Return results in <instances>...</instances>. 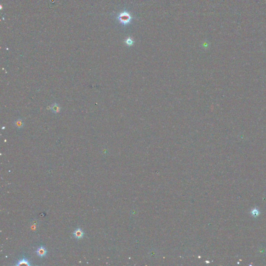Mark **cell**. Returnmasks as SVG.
Listing matches in <instances>:
<instances>
[{"label": "cell", "mask_w": 266, "mask_h": 266, "mask_svg": "<svg viewBox=\"0 0 266 266\" xmlns=\"http://www.w3.org/2000/svg\"><path fill=\"white\" fill-rule=\"evenodd\" d=\"M16 125L18 126V127H21L23 126V122L21 120H18L15 123Z\"/></svg>", "instance_id": "obj_6"}, {"label": "cell", "mask_w": 266, "mask_h": 266, "mask_svg": "<svg viewBox=\"0 0 266 266\" xmlns=\"http://www.w3.org/2000/svg\"><path fill=\"white\" fill-rule=\"evenodd\" d=\"M36 253L39 257H43L46 255L47 254L46 248L44 246H40L37 248L36 250Z\"/></svg>", "instance_id": "obj_3"}, {"label": "cell", "mask_w": 266, "mask_h": 266, "mask_svg": "<svg viewBox=\"0 0 266 266\" xmlns=\"http://www.w3.org/2000/svg\"><path fill=\"white\" fill-rule=\"evenodd\" d=\"M52 109L55 112H57L59 111V107L56 105V106H53L52 108Z\"/></svg>", "instance_id": "obj_8"}, {"label": "cell", "mask_w": 266, "mask_h": 266, "mask_svg": "<svg viewBox=\"0 0 266 266\" xmlns=\"http://www.w3.org/2000/svg\"><path fill=\"white\" fill-rule=\"evenodd\" d=\"M126 43L129 45H132L133 44V41L132 40V39L131 38H128L127 40H126Z\"/></svg>", "instance_id": "obj_7"}, {"label": "cell", "mask_w": 266, "mask_h": 266, "mask_svg": "<svg viewBox=\"0 0 266 266\" xmlns=\"http://www.w3.org/2000/svg\"><path fill=\"white\" fill-rule=\"evenodd\" d=\"M131 19L132 17L130 14L129 13L125 12L121 13L119 16V20L121 23H122L124 24H126L129 23L130 22Z\"/></svg>", "instance_id": "obj_1"}, {"label": "cell", "mask_w": 266, "mask_h": 266, "mask_svg": "<svg viewBox=\"0 0 266 266\" xmlns=\"http://www.w3.org/2000/svg\"><path fill=\"white\" fill-rule=\"evenodd\" d=\"M15 265L17 266H21V265H26V266H31V265L30 264V262L27 258H26L24 256H23L22 259L19 260Z\"/></svg>", "instance_id": "obj_4"}, {"label": "cell", "mask_w": 266, "mask_h": 266, "mask_svg": "<svg viewBox=\"0 0 266 266\" xmlns=\"http://www.w3.org/2000/svg\"><path fill=\"white\" fill-rule=\"evenodd\" d=\"M252 213L253 214V215H254V216H257V215H258V213H259L258 211L256 209H254Z\"/></svg>", "instance_id": "obj_9"}, {"label": "cell", "mask_w": 266, "mask_h": 266, "mask_svg": "<svg viewBox=\"0 0 266 266\" xmlns=\"http://www.w3.org/2000/svg\"><path fill=\"white\" fill-rule=\"evenodd\" d=\"M37 225H38V221L37 220H34L32 221V223L31 224V229L33 231H35V230L37 229Z\"/></svg>", "instance_id": "obj_5"}, {"label": "cell", "mask_w": 266, "mask_h": 266, "mask_svg": "<svg viewBox=\"0 0 266 266\" xmlns=\"http://www.w3.org/2000/svg\"><path fill=\"white\" fill-rule=\"evenodd\" d=\"M84 235V232L83 230L81 228H76V229L73 232V237L77 239H82Z\"/></svg>", "instance_id": "obj_2"}]
</instances>
